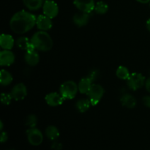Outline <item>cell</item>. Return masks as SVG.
I'll list each match as a JSON object with an SVG mask.
<instances>
[{"label":"cell","instance_id":"obj_23","mask_svg":"<svg viewBox=\"0 0 150 150\" xmlns=\"http://www.w3.org/2000/svg\"><path fill=\"white\" fill-rule=\"evenodd\" d=\"M95 13L99 15L105 14L108 11V5L103 1H100L95 4Z\"/></svg>","mask_w":150,"mask_h":150},{"label":"cell","instance_id":"obj_4","mask_svg":"<svg viewBox=\"0 0 150 150\" xmlns=\"http://www.w3.org/2000/svg\"><path fill=\"white\" fill-rule=\"evenodd\" d=\"M105 90L101 85L92 83L90 89L87 92V96L90 100L92 105H97L103 97Z\"/></svg>","mask_w":150,"mask_h":150},{"label":"cell","instance_id":"obj_11","mask_svg":"<svg viewBox=\"0 0 150 150\" xmlns=\"http://www.w3.org/2000/svg\"><path fill=\"white\" fill-rule=\"evenodd\" d=\"M36 25L41 31H48L52 28L53 23L51 18L45 15H40L37 17Z\"/></svg>","mask_w":150,"mask_h":150},{"label":"cell","instance_id":"obj_10","mask_svg":"<svg viewBox=\"0 0 150 150\" xmlns=\"http://www.w3.org/2000/svg\"><path fill=\"white\" fill-rule=\"evenodd\" d=\"M45 100L50 106L56 107L61 105L64 102V99L61 94L57 92H51L45 97Z\"/></svg>","mask_w":150,"mask_h":150},{"label":"cell","instance_id":"obj_36","mask_svg":"<svg viewBox=\"0 0 150 150\" xmlns=\"http://www.w3.org/2000/svg\"><path fill=\"white\" fill-rule=\"evenodd\" d=\"M149 4H150V2H149Z\"/></svg>","mask_w":150,"mask_h":150},{"label":"cell","instance_id":"obj_34","mask_svg":"<svg viewBox=\"0 0 150 150\" xmlns=\"http://www.w3.org/2000/svg\"><path fill=\"white\" fill-rule=\"evenodd\" d=\"M0 130H1V132L3 131V122H0Z\"/></svg>","mask_w":150,"mask_h":150},{"label":"cell","instance_id":"obj_21","mask_svg":"<svg viewBox=\"0 0 150 150\" xmlns=\"http://www.w3.org/2000/svg\"><path fill=\"white\" fill-rule=\"evenodd\" d=\"M45 135L51 141H56L59 137V131L58 128L54 125H50L45 129Z\"/></svg>","mask_w":150,"mask_h":150},{"label":"cell","instance_id":"obj_28","mask_svg":"<svg viewBox=\"0 0 150 150\" xmlns=\"http://www.w3.org/2000/svg\"><path fill=\"white\" fill-rule=\"evenodd\" d=\"M51 149L54 150H61L62 149V144L60 142H54L51 144Z\"/></svg>","mask_w":150,"mask_h":150},{"label":"cell","instance_id":"obj_19","mask_svg":"<svg viewBox=\"0 0 150 150\" xmlns=\"http://www.w3.org/2000/svg\"><path fill=\"white\" fill-rule=\"evenodd\" d=\"M23 4L29 10H38L43 5V0H23Z\"/></svg>","mask_w":150,"mask_h":150},{"label":"cell","instance_id":"obj_8","mask_svg":"<svg viewBox=\"0 0 150 150\" xmlns=\"http://www.w3.org/2000/svg\"><path fill=\"white\" fill-rule=\"evenodd\" d=\"M73 4L78 10L84 13H91L95 10V0H74Z\"/></svg>","mask_w":150,"mask_h":150},{"label":"cell","instance_id":"obj_13","mask_svg":"<svg viewBox=\"0 0 150 150\" xmlns=\"http://www.w3.org/2000/svg\"><path fill=\"white\" fill-rule=\"evenodd\" d=\"M15 62V55L10 50H4L0 53V64L1 66H10Z\"/></svg>","mask_w":150,"mask_h":150},{"label":"cell","instance_id":"obj_31","mask_svg":"<svg viewBox=\"0 0 150 150\" xmlns=\"http://www.w3.org/2000/svg\"><path fill=\"white\" fill-rule=\"evenodd\" d=\"M145 86H146V89L147 90V92H150V77L146 81V83H145Z\"/></svg>","mask_w":150,"mask_h":150},{"label":"cell","instance_id":"obj_25","mask_svg":"<svg viewBox=\"0 0 150 150\" xmlns=\"http://www.w3.org/2000/svg\"><path fill=\"white\" fill-rule=\"evenodd\" d=\"M37 124H38V118L35 114H30L28 116L26 119V125L31 127H36Z\"/></svg>","mask_w":150,"mask_h":150},{"label":"cell","instance_id":"obj_32","mask_svg":"<svg viewBox=\"0 0 150 150\" xmlns=\"http://www.w3.org/2000/svg\"><path fill=\"white\" fill-rule=\"evenodd\" d=\"M139 2L142 3V4H146V3L150 2V0H136Z\"/></svg>","mask_w":150,"mask_h":150},{"label":"cell","instance_id":"obj_15","mask_svg":"<svg viewBox=\"0 0 150 150\" xmlns=\"http://www.w3.org/2000/svg\"><path fill=\"white\" fill-rule=\"evenodd\" d=\"M15 44L13 37L7 34H1L0 36V45L4 50H10Z\"/></svg>","mask_w":150,"mask_h":150},{"label":"cell","instance_id":"obj_9","mask_svg":"<svg viewBox=\"0 0 150 150\" xmlns=\"http://www.w3.org/2000/svg\"><path fill=\"white\" fill-rule=\"evenodd\" d=\"M10 94L15 100H22L27 95V89L25 84L23 83H19L13 86Z\"/></svg>","mask_w":150,"mask_h":150},{"label":"cell","instance_id":"obj_24","mask_svg":"<svg viewBox=\"0 0 150 150\" xmlns=\"http://www.w3.org/2000/svg\"><path fill=\"white\" fill-rule=\"evenodd\" d=\"M116 75L117 77L122 80H127L130 76V73L129 72L128 69L125 66H120L117 68V72H116Z\"/></svg>","mask_w":150,"mask_h":150},{"label":"cell","instance_id":"obj_35","mask_svg":"<svg viewBox=\"0 0 150 150\" xmlns=\"http://www.w3.org/2000/svg\"><path fill=\"white\" fill-rule=\"evenodd\" d=\"M8 150H15V149H8Z\"/></svg>","mask_w":150,"mask_h":150},{"label":"cell","instance_id":"obj_27","mask_svg":"<svg viewBox=\"0 0 150 150\" xmlns=\"http://www.w3.org/2000/svg\"><path fill=\"white\" fill-rule=\"evenodd\" d=\"M99 75H100L99 70H97V69H95V70H92V71L89 72V75L87 76V77L89 78V79H90L92 82H94V81H95L97 79H98Z\"/></svg>","mask_w":150,"mask_h":150},{"label":"cell","instance_id":"obj_18","mask_svg":"<svg viewBox=\"0 0 150 150\" xmlns=\"http://www.w3.org/2000/svg\"><path fill=\"white\" fill-rule=\"evenodd\" d=\"M92 83H93V82H92L87 76L83 78L82 79H81L79 84H78V86H79V91L81 94H87V92H89L91 86H92Z\"/></svg>","mask_w":150,"mask_h":150},{"label":"cell","instance_id":"obj_1","mask_svg":"<svg viewBox=\"0 0 150 150\" xmlns=\"http://www.w3.org/2000/svg\"><path fill=\"white\" fill-rule=\"evenodd\" d=\"M37 18L32 13L21 10L15 13L10 21V26L13 32L18 35L26 33L36 24Z\"/></svg>","mask_w":150,"mask_h":150},{"label":"cell","instance_id":"obj_6","mask_svg":"<svg viewBox=\"0 0 150 150\" xmlns=\"http://www.w3.org/2000/svg\"><path fill=\"white\" fill-rule=\"evenodd\" d=\"M28 142L32 146H39L43 141V136L40 130L37 127H31L26 130Z\"/></svg>","mask_w":150,"mask_h":150},{"label":"cell","instance_id":"obj_12","mask_svg":"<svg viewBox=\"0 0 150 150\" xmlns=\"http://www.w3.org/2000/svg\"><path fill=\"white\" fill-rule=\"evenodd\" d=\"M90 19V13L80 11L76 13L73 17V23L79 27L86 26Z\"/></svg>","mask_w":150,"mask_h":150},{"label":"cell","instance_id":"obj_7","mask_svg":"<svg viewBox=\"0 0 150 150\" xmlns=\"http://www.w3.org/2000/svg\"><path fill=\"white\" fill-rule=\"evenodd\" d=\"M42 11L45 16L53 19L57 16L59 13V7L53 0H46L42 5Z\"/></svg>","mask_w":150,"mask_h":150},{"label":"cell","instance_id":"obj_33","mask_svg":"<svg viewBox=\"0 0 150 150\" xmlns=\"http://www.w3.org/2000/svg\"><path fill=\"white\" fill-rule=\"evenodd\" d=\"M146 28H147V29L150 32V18L148 19L147 21H146Z\"/></svg>","mask_w":150,"mask_h":150},{"label":"cell","instance_id":"obj_22","mask_svg":"<svg viewBox=\"0 0 150 150\" xmlns=\"http://www.w3.org/2000/svg\"><path fill=\"white\" fill-rule=\"evenodd\" d=\"M13 81V76L11 73L5 70H1L0 73V83L1 86L10 85Z\"/></svg>","mask_w":150,"mask_h":150},{"label":"cell","instance_id":"obj_16","mask_svg":"<svg viewBox=\"0 0 150 150\" xmlns=\"http://www.w3.org/2000/svg\"><path fill=\"white\" fill-rule=\"evenodd\" d=\"M120 101L123 106L130 109L135 108L136 105V99L135 97L128 93H125L122 95Z\"/></svg>","mask_w":150,"mask_h":150},{"label":"cell","instance_id":"obj_14","mask_svg":"<svg viewBox=\"0 0 150 150\" xmlns=\"http://www.w3.org/2000/svg\"><path fill=\"white\" fill-rule=\"evenodd\" d=\"M16 43V45L21 50H25L26 51H32L35 50V48L31 42V40L26 37L19 38L18 39H17Z\"/></svg>","mask_w":150,"mask_h":150},{"label":"cell","instance_id":"obj_30","mask_svg":"<svg viewBox=\"0 0 150 150\" xmlns=\"http://www.w3.org/2000/svg\"><path fill=\"white\" fill-rule=\"evenodd\" d=\"M143 103L145 106L150 108V96H145L143 98Z\"/></svg>","mask_w":150,"mask_h":150},{"label":"cell","instance_id":"obj_20","mask_svg":"<svg viewBox=\"0 0 150 150\" xmlns=\"http://www.w3.org/2000/svg\"><path fill=\"white\" fill-rule=\"evenodd\" d=\"M92 105L89 99H81L76 102V107L81 113H84L89 109Z\"/></svg>","mask_w":150,"mask_h":150},{"label":"cell","instance_id":"obj_26","mask_svg":"<svg viewBox=\"0 0 150 150\" xmlns=\"http://www.w3.org/2000/svg\"><path fill=\"white\" fill-rule=\"evenodd\" d=\"M13 96L11 94L8 93H1V102L3 105H10L11 103L12 100H13Z\"/></svg>","mask_w":150,"mask_h":150},{"label":"cell","instance_id":"obj_17","mask_svg":"<svg viewBox=\"0 0 150 150\" xmlns=\"http://www.w3.org/2000/svg\"><path fill=\"white\" fill-rule=\"evenodd\" d=\"M25 62L27 64L30 66H35L39 63L40 62V55L37 51H26L25 54Z\"/></svg>","mask_w":150,"mask_h":150},{"label":"cell","instance_id":"obj_5","mask_svg":"<svg viewBox=\"0 0 150 150\" xmlns=\"http://www.w3.org/2000/svg\"><path fill=\"white\" fill-rule=\"evenodd\" d=\"M146 83L145 77L141 73H133L127 79V84L131 90L136 91L142 88Z\"/></svg>","mask_w":150,"mask_h":150},{"label":"cell","instance_id":"obj_29","mask_svg":"<svg viewBox=\"0 0 150 150\" xmlns=\"http://www.w3.org/2000/svg\"><path fill=\"white\" fill-rule=\"evenodd\" d=\"M8 139V135L6 132L1 131V138H0V141H1V143H4L6 142Z\"/></svg>","mask_w":150,"mask_h":150},{"label":"cell","instance_id":"obj_2","mask_svg":"<svg viewBox=\"0 0 150 150\" xmlns=\"http://www.w3.org/2000/svg\"><path fill=\"white\" fill-rule=\"evenodd\" d=\"M31 42L35 49L40 51H48L53 48L54 42L51 37L45 31H40L34 34Z\"/></svg>","mask_w":150,"mask_h":150},{"label":"cell","instance_id":"obj_3","mask_svg":"<svg viewBox=\"0 0 150 150\" xmlns=\"http://www.w3.org/2000/svg\"><path fill=\"white\" fill-rule=\"evenodd\" d=\"M79 86L73 81H64L60 86L59 92L64 100H72L76 96Z\"/></svg>","mask_w":150,"mask_h":150}]
</instances>
